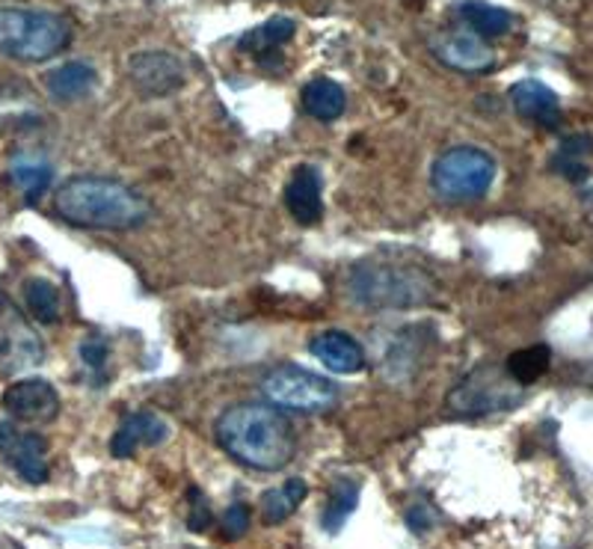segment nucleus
Returning a JSON list of instances; mask_svg holds the SVG:
<instances>
[{"instance_id":"f257e3e1","label":"nucleus","mask_w":593,"mask_h":549,"mask_svg":"<svg viewBox=\"0 0 593 549\" xmlns=\"http://www.w3.org/2000/svg\"><path fill=\"white\" fill-rule=\"evenodd\" d=\"M214 437L231 461L256 472H279L297 454V431L291 419L274 404L240 401L220 413Z\"/></svg>"},{"instance_id":"f03ea898","label":"nucleus","mask_w":593,"mask_h":549,"mask_svg":"<svg viewBox=\"0 0 593 549\" xmlns=\"http://www.w3.org/2000/svg\"><path fill=\"white\" fill-rule=\"evenodd\" d=\"M62 220L92 232H131L151 217V203L119 178L71 176L53 196Z\"/></svg>"},{"instance_id":"7ed1b4c3","label":"nucleus","mask_w":593,"mask_h":549,"mask_svg":"<svg viewBox=\"0 0 593 549\" xmlns=\"http://www.w3.org/2000/svg\"><path fill=\"white\" fill-rule=\"evenodd\" d=\"M347 294L359 310L368 312L416 310L436 301L439 285L418 258L380 253L356 262L347 276Z\"/></svg>"},{"instance_id":"20e7f679","label":"nucleus","mask_w":593,"mask_h":549,"mask_svg":"<svg viewBox=\"0 0 593 549\" xmlns=\"http://www.w3.org/2000/svg\"><path fill=\"white\" fill-rule=\"evenodd\" d=\"M69 21L48 9L0 7V53L18 62H45L69 45Z\"/></svg>"},{"instance_id":"39448f33","label":"nucleus","mask_w":593,"mask_h":549,"mask_svg":"<svg viewBox=\"0 0 593 549\" xmlns=\"http://www.w3.org/2000/svg\"><path fill=\"white\" fill-rule=\"evenodd\" d=\"M496 178V160L478 146H454L434 160L431 185L445 203H475L490 194Z\"/></svg>"},{"instance_id":"423d86ee","label":"nucleus","mask_w":593,"mask_h":549,"mask_svg":"<svg viewBox=\"0 0 593 549\" xmlns=\"http://www.w3.org/2000/svg\"><path fill=\"white\" fill-rule=\"evenodd\" d=\"M523 404V386L505 372V365L484 363L454 383L445 408L457 416H496Z\"/></svg>"},{"instance_id":"0eeeda50","label":"nucleus","mask_w":593,"mask_h":549,"mask_svg":"<svg viewBox=\"0 0 593 549\" xmlns=\"http://www.w3.org/2000/svg\"><path fill=\"white\" fill-rule=\"evenodd\" d=\"M261 395L274 408L294 413H327L338 404V386L303 365H274L261 378Z\"/></svg>"},{"instance_id":"6e6552de","label":"nucleus","mask_w":593,"mask_h":549,"mask_svg":"<svg viewBox=\"0 0 593 549\" xmlns=\"http://www.w3.org/2000/svg\"><path fill=\"white\" fill-rule=\"evenodd\" d=\"M128 78L146 98L172 96L185 87V62L169 51H137L128 57Z\"/></svg>"},{"instance_id":"1a4fd4ad","label":"nucleus","mask_w":593,"mask_h":549,"mask_svg":"<svg viewBox=\"0 0 593 549\" xmlns=\"http://www.w3.org/2000/svg\"><path fill=\"white\" fill-rule=\"evenodd\" d=\"M0 458L27 484H45L48 481V443H45V437L24 431L16 422H0Z\"/></svg>"},{"instance_id":"9d476101","label":"nucleus","mask_w":593,"mask_h":549,"mask_svg":"<svg viewBox=\"0 0 593 549\" xmlns=\"http://www.w3.org/2000/svg\"><path fill=\"white\" fill-rule=\"evenodd\" d=\"M3 410L21 422H53L60 413V395L42 378H24L7 386Z\"/></svg>"},{"instance_id":"9b49d317","label":"nucleus","mask_w":593,"mask_h":549,"mask_svg":"<svg viewBox=\"0 0 593 549\" xmlns=\"http://www.w3.org/2000/svg\"><path fill=\"white\" fill-rule=\"evenodd\" d=\"M431 48H434L436 60L445 62L448 69L470 71V75L493 69V62H496L493 48L472 30H448V33L434 36Z\"/></svg>"},{"instance_id":"f8f14e48","label":"nucleus","mask_w":593,"mask_h":549,"mask_svg":"<svg viewBox=\"0 0 593 549\" xmlns=\"http://www.w3.org/2000/svg\"><path fill=\"white\" fill-rule=\"evenodd\" d=\"M285 205L300 226H315L324 217V178L318 167L312 164L294 167L285 185Z\"/></svg>"},{"instance_id":"ddd939ff","label":"nucleus","mask_w":593,"mask_h":549,"mask_svg":"<svg viewBox=\"0 0 593 549\" xmlns=\"http://www.w3.org/2000/svg\"><path fill=\"white\" fill-rule=\"evenodd\" d=\"M309 351L329 372L338 374H359L368 363L365 347L345 330H320L309 339Z\"/></svg>"},{"instance_id":"4468645a","label":"nucleus","mask_w":593,"mask_h":549,"mask_svg":"<svg viewBox=\"0 0 593 549\" xmlns=\"http://www.w3.org/2000/svg\"><path fill=\"white\" fill-rule=\"evenodd\" d=\"M169 437L167 419L151 413V410H137L131 416L122 419L110 440V454L113 458H131L140 445H160Z\"/></svg>"},{"instance_id":"2eb2a0df","label":"nucleus","mask_w":593,"mask_h":549,"mask_svg":"<svg viewBox=\"0 0 593 549\" xmlns=\"http://www.w3.org/2000/svg\"><path fill=\"white\" fill-rule=\"evenodd\" d=\"M511 101H514L516 114L532 119L541 128H559L561 125V101L546 84L541 80H520L511 89Z\"/></svg>"},{"instance_id":"dca6fc26","label":"nucleus","mask_w":593,"mask_h":549,"mask_svg":"<svg viewBox=\"0 0 593 549\" xmlns=\"http://www.w3.org/2000/svg\"><path fill=\"white\" fill-rule=\"evenodd\" d=\"M96 69L83 60L62 62L57 69L48 71L45 78V87H48V96L53 101H78V98L89 96L96 89Z\"/></svg>"},{"instance_id":"f3484780","label":"nucleus","mask_w":593,"mask_h":549,"mask_svg":"<svg viewBox=\"0 0 593 549\" xmlns=\"http://www.w3.org/2000/svg\"><path fill=\"white\" fill-rule=\"evenodd\" d=\"M359 506V481L350 476H338L327 490V502L320 508V529L327 535H338Z\"/></svg>"},{"instance_id":"a211bd4d","label":"nucleus","mask_w":593,"mask_h":549,"mask_svg":"<svg viewBox=\"0 0 593 549\" xmlns=\"http://www.w3.org/2000/svg\"><path fill=\"white\" fill-rule=\"evenodd\" d=\"M309 497V484L303 479H288L279 488L267 490L265 497L258 499V514L265 526H279L291 520L294 511L306 502Z\"/></svg>"},{"instance_id":"6ab92c4d","label":"nucleus","mask_w":593,"mask_h":549,"mask_svg":"<svg viewBox=\"0 0 593 549\" xmlns=\"http://www.w3.org/2000/svg\"><path fill=\"white\" fill-rule=\"evenodd\" d=\"M345 107L347 96L336 80L315 78L303 87V110L320 119V122H336L338 116L345 114Z\"/></svg>"},{"instance_id":"aec40b11","label":"nucleus","mask_w":593,"mask_h":549,"mask_svg":"<svg viewBox=\"0 0 593 549\" xmlns=\"http://www.w3.org/2000/svg\"><path fill=\"white\" fill-rule=\"evenodd\" d=\"M294 33H297V24H294L291 18L274 16L270 21H265V24L256 27L253 33L240 39V51L256 53L265 62H270L276 57V51L283 45H288V39H294Z\"/></svg>"},{"instance_id":"412c9836","label":"nucleus","mask_w":593,"mask_h":549,"mask_svg":"<svg viewBox=\"0 0 593 549\" xmlns=\"http://www.w3.org/2000/svg\"><path fill=\"white\" fill-rule=\"evenodd\" d=\"M9 178H12V185L24 194V203L36 205L45 196V190L51 187L53 167L42 158L21 155V158L12 160V167H9Z\"/></svg>"},{"instance_id":"4be33fe9","label":"nucleus","mask_w":593,"mask_h":549,"mask_svg":"<svg viewBox=\"0 0 593 549\" xmlns=\"http://www.w3.org/2000/svg\"><path fill=\"white\" fill-rule=\"evenodd\" d=\"M461 18L466 21L472 33H478L481 39H496V36H505L511 27H514V16L502 7H493V3H484V0H470V3H461L457 7Z\"/></svg>"},{"instance_id":"5701e85b","label":"nucleus","mask_w":593,"mask_h":549,"mask_svg":"<svg viewBox=\"0 0 593 549\" xmlns=\"http://www.w3.org/2000/svg\"><path fill=\"white\" fill-rule=\"evenodd\" d=\"M24 294V303L30 315H33L39 324H57L60 321L62 312V301H60V288L51 283V280H45V276H30L21 288Z\"/></svg>"},{"instance_id":"b1692460","label":"nucleus","mask_w":593,"mask_h":549,"mask_svg":"<svg viewBox=\"0 0 593 549\" xmlns=\"http://www.w3.org/2000/svg\"><path fill=\"white\" fill-rule=\"evenodd\" d=\"M550 347L546 345H532V347H523V351H516L511 360H507L505 372L514 378L520 386H528V383H534L537 378H543L546 374V369H550Z\"/></svg>"},{"instance_id":"393cba45","label":"nucleus","mask_w":593,"mask_h":549,"mask_svg":"<svg viewBox=\"0 0 593 549\" xmlns=\"http://www.w3.org/2000/svg\"><path fill=\"white\" fill-rule=\"evenodd\" d=\"M249 520H253V508H249L247 502H235V506H229V511H226V535H229L231 541H238V538L247 535Z\"/></svg>"},{"instance_id":"a878e982","label":"nucleus","mask_w":593,"mask_h":549,"mask_svg":"<svg viewBox=\"0 0 593 549\" xmlns=\"http://www.w3.org/2000/svg\"><path fill=\"white\" fill-rule=\"evenodd\" d=\"M187 499H190V517H187V526H190L194 532H205V529L211 526V508H208L205 497L196 488H190Z\"/></svg>"},{"instance_id":"bb28decb","label":"nucleus","mask_w":593,"mask_h":549,"mask_svg":"<svg viewBox=\"0 0 593 549\" xmlns=\"http://www.w3.org/2000/svg\"><path fill=\"white\" fill-rule=\"evenodd\" d=\"M107 354H110V347H107L98 336L83 339V342H80V360H83L89 369H96V372H101V369H105Z\"/></svg>"}]
</instances>
